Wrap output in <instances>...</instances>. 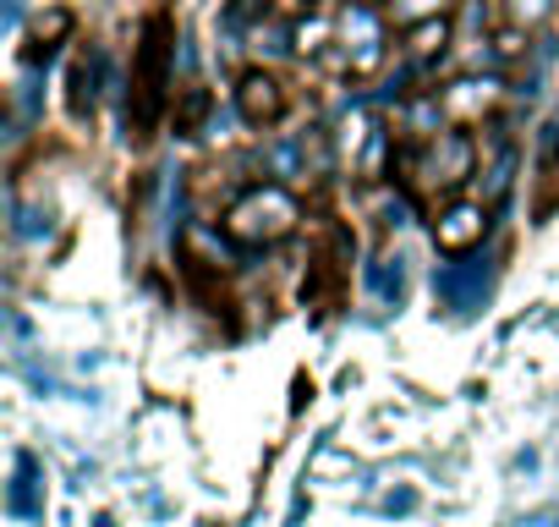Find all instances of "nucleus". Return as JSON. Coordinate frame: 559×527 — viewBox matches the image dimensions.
I'll return each mask as SVG.
<instances>
[{
    "label": "nucleus",
    "instance_id": "nucleus-1",
    "mask_svg": "<svg viewBox=\"0 0 559 527\" xmlns=\"http://www.w3.org/2000/svg\"><path fill=\"white\" fill-rule=\"evenodd\" d=\"M297 198L286 192V187H252V192H241L230 209H225V231L236 236V242H252V247H263V242H280V236H292L297 231Z\"/></svg>",
    "mask_w": 559,
    "mask_h": 527
},
{
    "label": "nucleus",
    "instance_id": "nucleus-2",
    "mask_svg": "<svg viewBox=\"0 0 559 527\" xmlns=\"http://www.w3.org/2000/svg\"><path fill=\"white\" fill-rule=\"evenodd\" d=\"M483 236H488V209H483V203H455V209L439 214V225H433V242H439V253H450V258L472 253Z\"/></svg>",
    "mask_w": 559,
    "mask_h": 527
},
{
    "label": "nucleus",
    "instance_id": "nucleus-3",
    "mask_svg": "<svg viewBox=\"0 0 559 527\" xmlns=\"http://www.w3.org/2000/svg\"><path fill=\"white\" fill-rule=\"evenodd\" d=\"M236 105H241V116H247L252 127H263V121H274L280 110H286V99H280V83H274V78H263V72L241 78V94H236Z\"/></svg>",
    "mask_w": 559,
    "mask_h": 527
},
{
    "label": "nucleus",
    "instance_id": "nucleus-4",
    "mask_svg": "<svg viewBox=\"0 0 559 527\" xmlns=\"http://www.w3.org/2000/svg\"><path fill=\"white\" fill-rule=\"evenodd\" d=\"M439 7V0H406V7H401V17H428Z\"/></svg>",
    "mask_w": 559,
    "mask_h": 527
},
{
    "label": "nucleus",
    "instance_id": "nucleus-5",
    "mask_svg": "<svg viewBox=\"0 0 559 527\" xmlns=\"http://www.w3.org/2000/svg\"><path fill=\"white\" fill-rule=\"evenodd\" d=\"M515 12H521V17H543L548 0H515Z\"/></svg>",
    "mask_w": 559,
    "mask_h": 527
}]
</instances>
